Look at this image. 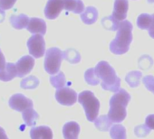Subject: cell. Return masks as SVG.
Masks as SVG:
<instances>
[{"instance_id":"cell-1","label":"cell","mask_w":154,"mask_h":139,"mask_svg":"<svg viewBox=\"0 0 154 139\" xmlns=\"http://www.w3.org/2000/svg\"><path fill=\"white\" fill-rule=\"evenodd\" d=\"M132 25L123 20L120 23L116 37L110 43V51L117 55L123 54L129 51L132 41Z\"/></svg>"},{"instance_id":"cell-2","label":"cell","mask_w":154,"mask_h":139,"mask_svg":"<svg viewBox=\"0 0 154 139\" xmlns=\"http://www.w3.org/2000/svg\"><path fill=\"white\" fill-rule=\"evenodd\" d=\"M130 100V94L123 89H120V90L115 92V94L111 98L108 117L112 122L121 123L125 119L127 116L126 107Z\"/></svg>"},{"instance_id":"cell-3","label":"cell","mask_w":154,"mask_h":139,"mask_svg":"<svg viewBox=\"0 0 154 139\" xmlns=\"http://www.w3.org/2000/svg\"><path fill=\"white\" fill-rule=\"evenodd\" d=\"M94 70L97 76L102 81L101 86L103 90L112 92H117L120 90L121 79L116 75L113 68L107 61H100Z\"/></svg>"},{"instance_id":"cell-4","label":"cell","mask_w":154,"mask_h":139,"mask_svg":"<svg viewBox=\"0 0 154 139\" xmlns=\"http://www.w3.org/2000/svg\"><path fill=\"white\" fill-rule=\"evenodd\" d=\"M78 101L83 106L87 120L94 122L97 118L100 109V101L90 90H85L78 96Z\"/></svg>"},{"instance_id":"cell-5","label":"cell","mask_w":154,"mask_h":139,"mask_svg":"<svg viewBox=\"0 0 154 139\" xmlns=\"http://www.w3.org/2000/svg\"><path fill=\"white\" fill-rule=\"evenodd\" d=\"M63 59V52L56 47L50 48L45 52L44 61L45 70L50 75H54L59 72L62 61Z\"/></svg>"},{"instance_id":"cell-6","label":"cell","mask_w":154,"mask_h":139,"mask_svg":"<svg viewBox=\"0 0 154 139\" xmlns=\"http://www.w3.org/2000/svg\"><path fill=\"white\" fill-rule=\"evenodd\" d=\"M29 53L34 58H41L45 52V43L43 34H37L31 36L27 41Z\"/></svg>"},{"instance_id":"cell-7","label":"cell","mask_w":154,"mask_h":139,"mask_svg":"<svg viewBox=\"0 0 154 139\" xmlns=\"http://www.w3.org/2000/svg\"><path fill=\"white\" fill-rule=\"evenodd\" d=\"M77 93L70 88H61L55 92L57 102L63 106H72L77 101Z\"/></svg>"},{"instance_id":"cell-8","label":"cell","mask_w":154,"mask_h":139,"mask_svg":"<svg viewBox=\"0 0 154 139\" xmlns=\"http://www.w3.org/2000/svg\"><path fill=\"white\" fill-rule=\"evenodd\" d=\"M8 104L12 109L18 112H23L27 108H33V101L21 93L14 94L11 96Z\"/></svg>"},{"instance_id":"cell-9","label":"cell","mask_w":154,"mask_h":139,"mask_svg":"<svg viewBox=\"0 0 154 139\" xmlns=\"http://www.w3.org/2000/svg\"><path fill=\"white\" fill-rule=\"evenodd\" d=\"M16 66L17 70V77L23 78L30 73V72L33 70L35 66V59L32 56L26 55L17 61Z\"/></svg>"},{"instance_id":"cell-10","label":"cell","mask_w":154,"mask_h":139,"mask_svg":"<svg viewBox=\"0 0 154 139\" xmlns=\"http://www.w3.org/2000/svg\"><path fill=\"white\" fill-rule=\"evenodd\" d=\"M63 8V0H48L45 8V16L47 19H55Z\"/></svg>"},{"instance_id":"cell-11","label":"cell","mask_w":154,"mask_h":139,"mask_svg":"<svg viewBox=\"0 0 154 139\" xmlns=\"http://www.w3.org/2000/svg\"><path fill=\"white\" fill-rule=\"evenodd\" d=\"M129 8L128 0H115L112 16L119 21H123L127 17V12Z\"/></svg>"},{"instance_id":"cell-12","label":"cell","mask_w":154,"mask_h":139,"mask_svg":"<svg viewBox=\"0 0 154 139\" xmlns=\"http://www.w3.org/2000/svg\"><path fill=\"white\" fill-rule=\"evenodd\" d=\"M31 139H53L52 129L47 126H34L30 130Z\"/></svg>"},{"instance_id":"cell-13","label":"cell","mask_w":154,"mask_h":139,"mask_svg":"<svg viewBox=\"0 0 154 139\" xmlns=\"http://www.w3.org/2000/svg\"><path fill=\"white\" fill-rule=\"evenodd\" d=\"M79 133L80 126L74 121L67 122L63 127V135L64 139H78Z\"/></svg>"},{"instance_id":"cell-14","label":"cell","mask_w":154,"mask_h":139,"mask_svg":"<svg viewBox=\"0 0 154 139\" xmlns=\"http://www.w3.org/2000/svg\"><path fill=\"white\" fill-rule=\"evenodd\" d=\"M26 29L31 34H40L44 35L46 33V24L41 18L33 17V18H30V21Z\"/></svg>"},{"instance_id":"cell-15","label":"cell","mask_w":154,"mask_h":139,"mask_svg":"<svg viewBox=\"0 0 154 139\" xmlns=\"http://www.w3.org/2000/svg\"><path fill=\"white\" fill-rule=\"evenodd\" d=\"M17 77V66L14 63H7L6 67L0 71V81H10Z\"/></svg>"},{"instance_id":"cell-16","label":"cell","mask_w":154,"mask_h":139,"mask_svg":"<svg viewBox=\"0 0 154 139\" xmlns=\"http://www.w3.org/2000/svg\"><path fill=\"white\" fill-rule=\"evenodd\" d=\"M64 9L74 14H82L85 11V5L82 0H63Z\"/></svg>"},{"instance_id":"cell-17","label":"cell","mask_w":154,"mask_h":139,"mask_svg":"<svg viewBox=\"0 0 154 139\" xmlns=\"http://www.w3.org/2000/svg\"><path fill=\"white\" fill-rule=\"evenodd\" d=\"M81 19L85 25H92L96 22L98 19V11L94 7H88L85 8V10L80 14Z\"/></svg>"},{"instance_id":"cell-18","label":"cell","mask_w":154,"mask_h":139,"mask_svg":"<svg viewBox=\"0 0 154 139\" xmlns=\"http://www.w3.org/2000/svg\"><path fill=\"white\" fill-rule=\"evenodd\" d=\"M29 21H30V18L26 15H24V14H20L18 16L14 15L10 17V23L12 26L17 30L27 28Z\"/></svg>"},{"instance_id":"cell-19","label":"cell","mask_w":154,"mask_h":139,"mask_svg":"<svg viewBox=\"0 0 154 139\" xmlns=\"http://www.w3.org/2000/svg\"><path fill=\"white\" fill-rule=\"evenodd\" d=\"M22 117H23V119H24L26 125L28 126H35L36 122H37V120L39 118L38 113L33 108H27V109L24 110L22 112Z\"/></svg>"},{"instance_id":"cell-20","label":"cell","mask_w":154,"mask_h":139,"mask_svg":"<svg viewBox=\"0 0 154 139\" xmlns=\"http://www.w3.org/2000/svg\"><path fill=\"white\" fill-rule=\"evenodd\" d=\"M95 127L100 131H108L112 126V121L110 119L108 115H103L94 120Z\"/></svg>"},{"instance_id":"cell-21","label":"cell","mask_w":154,"mask_h":139,"mask_svg":"<svg viewBox=\"0 0 154 139\" xmlns=\"http://www.w3.org/2000/svg\"><path fill=\"white\" fill-rule=\"evenodd\" d=\"M141 77H142V73L140 72L134 71V72H129L126 75L125 81L131 88H136L140 85Z\"/></svg>"},{"instance_id":"cell-22","label":"cell","mask_w":154,"mask_h":139,"mask_svg":"<svg viewBox=\"0 0 154 139\" xmlns=\"http://www.w3.org/2000/svg\"><path fill=\"white\" fill-rule=\"evenodd\" d=\"M110 135L112 139H126V129L122 125H112L110 129Z\"/></svg>"},{"instance_id":"cell-23","label":"cell","mask_w":154,"mask_h":139,"mask_svg":"<svg viewBox=\"0 0 154 139\" xmlns=\"http://www.w3.org/2000/svg\"><path fill=\"white\" fill-rule=\"evenodd\" d=\"M151 23H152V15L141 14L139 16L137 19V25L139 28L142 30H149Z\"/></svg>"},{"instance_id":"cell-24","label":"cell","mask_w":154,"mask_h":139,"mask_svg":"<svg viewBox=\"0 0 154 139\" xmlns=\"http://www.w3.org/2000/svg\"><path fill=\"white\" fill-rule=\"evenodd\" d=\"M120 23H121V21L115 19L113 17V16H106V17L103 18V20H102V25L104 26V28L107 30H111V31L118 30Z\"/></svg>"},{"instance_id":"cell-25","label":"cell","mask_w":154,"mask_h":139,"mask_svg":"<svg viewBox=\"0 0 154 139\" xmlns=\"http://www.w3.org/2000/svg\"><path fill=\"white\" fill-rule=\"evenodd\" d=\"M38 85H39V80L35 76L26 77L20 83L21 88L24 90H34L37 88Z\"/></svg>"},{"instance_id":"cell-26","label":"cell","mask_w":154,"mask_h":139,"mask_svg":"<svg viewBox=\"0 0 154 139\" xmlns=\"http://www.w3.org/2000/svg\"><path fill=\"white\" fill-rule=\"evenodd\" d=\"M85 81L89 85H92V86H95L100 83V79L95 72L94 68H91L87 70L85 73Z\"/></svg>"},{"instance_id":"cell-27","label":"cell","mask_w":154,"mask_h":139,"mask_svg":"<svg viewBox=\"0 0 154 139\" xmlns=\"http://www.w3.org/2000/svg\"><path fill=\"white\" fill-rule=\"evenodd\" d=\"M50 82H51L52 86L57 90L63 88V86L65 85V77H64L63 72H59L57 75L51 76L50 77Z\"/></svg>"},{"instance_id":"cell-28","label":"cell","mask_w":154,"mask_h":139,"mask_svg":"<svg viewBox=\"0 0 154 139\" xmlns=\"http://www.w3.org/2000/svg\"><path fill=\"white\" fill-rule=\"evenodd\" d=\"M63 52V58L68 61L70 63H78L81 60V56L79 52L73 50V49H68Z\"/></svg>"},{"instance_id":"cell-29","label":"cell","mask_w":154,"mask_h":139,"mask_svg":"<svg viewBox=\"0 0 154 139\" xmlns=\"http://www.w3.org/2000/svg\"><path fill=\"white\" fill-rule=\"evenodd\" d=\"M150 132V128L145 124V125H140L137 126L134 128V133L136 135V136L138 137H145L146 135H148Z\"/></svg>"},{"instance_id":"cell-30","label":"cell","mask_w":154,"mask_h":139,"mask_svg":"<svg viewBox=\"0 0 154 139\" xmlns=\"http://www.w3.org/2000/svg\"><path fill=\"white\" fill-rule=\"evenodd\" d=\"M142 82H143L144 86L146 87V89L154 94V76L148 75L146 77H143Z\"/></svg>"},{"instance_id":"cell-31","label":"cell","mask_w":154,"mask_h":139,"mask_svg":"<svg viewBox=\"0 0 154 139\" xmlns=\"http://www.w3.org/2000/svg\"><path fill=\"white\" fill-rule=\"evenodd\" d=\"M17 0H0V7L3 10H8L14 7Z\"/></svg>"},{"instance_id":"cell-32","label":"cell","mask_w":154,"mask_h":139,"mask_svg":"<svg viewBox=\"0 0 154 139\" xmlns=\"http://www.w3.org/2000/svg\"><path fill=\"white\" fill-rule=\"evenodd\" d=\"M145 124L150 128L154 130V114H150L146 117L145 118Z\"/></svg>"},{"instance_id":"cell-33","label":"cell","mask_w":154,"mask_h":139,"mask_svg":"<svg viewBox=\"0 0 154 139\" xmlns=\"http://www.w3.org/2000/svg\"><path fill=\"white\" fill-rule=\"evenodd\" d=\"M7 63H6V59H5V56L3 54V52L0 50V71L3 70L5 67H6Z\"/></svg>"},{"instance_id":"cell-34","label":"cell","mask_w":154,"mask_h":139,"mask_svg":"<svg viewBox=\"0 0 154 139\" xmlns=\"http://www.w3.org/2000/svg\"><path fill=\"white\" fill-rule=\"evenodd\" d=\"M149 34L151 38L154 39V14L152 15V23L149 28Z\"/></svg>"},{"instance_id":"cell-35","label":"cell","mask_w":154,"mask_h":139,"mask_svg":"<svg viewBox=\"0 0 154 139\" xmlns=\"http://www.w3.org/2000/svg\"><path fill=\"white\" fill-rule=\"evenodd\" d=\"M0 139H8L6 131L2 127H0Z\"/></svg>"},{"instance_id":"cell-36","label":"cell","mask_w":154,"mask_h":139,"mask_svg":"<svg viewBox=\"0 0 154 139\" xmlns=\"http://www.w3.org/2000/svg\"><path fill=\"white\" fill-rule=\"evenodd\" d=\"M5 16H6L5 11L2 8H0V23H2L5 20Z\"/></svg>"},{"instance_id":"cell-37","label":"cell","mask_w":154,"mask_h":139,"mask_svg":"<svg viewBox=\"0 0 154 139\" xmlns=\"http://www.w3.org/2000/svg\"><path fill=\"white\" fill-rule=\"evenodd\" d=\"M148 1V3H149V4H153L154 5V0H147Z\"/></svg>"},{"instance_id":"cell-38","label":"cell","mask_w":154,"mask_h":139,"mask_svg":"<svg viewBox=\"0 0 154 139\" xmlns=\"http://www.w3.org/2000/svg\"><path fill=\"white\" fill-rule=\"evenodd\" d=\"M0 8H1V7H0Z\"/></svg>"}]
</instances>
